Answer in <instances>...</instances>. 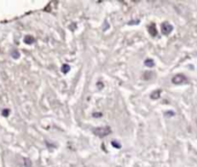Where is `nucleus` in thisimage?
Returning a JSON list of instances; mask_svg holds the SVG:
<instances>
[{"instance_id":"f257e3e1","label":"nucleus","mask_w":197,"mask_h":167,"mask_svg":"<svg viewBox=\"0 0 197 167\" xmlns=\"http://www.w3.org/2000/svg\"><path fill=\"white\" fill-rule=\"evenodd\" d=\"M93 133H95L97 136L104 137V136H106V135H108L111 133V128L110 127H99V128L93 129Z\"/></svg>"},{"instance_id":"f03ea898","label":"nucleus","mask_w":197,"mask_h":167,"mask_svg":"<svg viewBox=\"0 0 197 167\" xmlns=\"http://www.w3.org/2000/svg\"><path fill=\"white\" fill-rule=\"evenodd\" d=\"M172 30H173V27H172L168 22H164V23H161V31H163L165 35H168Z\"/></svg>"},{"instance_id":"7ed1b4c3","label":"nucleus","mask_w":197,"mask_h":167,"mask_svg":"<svg viewBox=\"0 0 197 167\" xmlns=\"http://www.w3.org/2000/svg\"><path fill=\"white\" fill-rule=\"evenodd\" d=\"M185 81H186V77L183 75H175V76L172 78V82H173L174 84H181V83H183Z\"/></svg>"},{"instance_id":"20e7f679","label":"nucleus","mask_w":197,"mask_h":167,"mask_svg":"<svg viewBox=\"0 0 197 167\" xmlns=\"http://www.w3.org/2000/svg\"><path fill=\"white\" fill-rule=\"evenodd\" d=\"M144 65H145L146 67H153V65H155V61H153L152 59H146L145 61H144Z\"/></svg>"},{"instance_id":"39448f33","label":"nucleus","mask_w":197,"mask_h":167,"mask_svg":"<svg viewBox=\"0 0 197 167\" xmlns=\"http://www.w3.org/2000/svg\"><path fill=\"white\" fill-rule=\"evenodd\" d=\"M160 90H157V91H155V92L152 93V95H151V98H153V99H157L159 97V95H160Z\"/></svg>"},{"instance_id":"423d86ee","label":"nucleus","mask_w":197,"mask_h":167,"mask_svg":"<svg viewBox=\"0 0 197 167\" xmlns=\"http://www.w3.org/2000/svg\"><path fill=\"white\" fill-rule=\"evenodd\" d=\"M112 145H113L114 148H118V149H119V148H121V145H120L119 142H117V141H113V142H112Z\"/></svg>"},{"instance_id":"0eeeda50","label":"nucleus","mask_w":197,"mask_h":167,"mask_svg":"<svg viewBox=\"0 0 197 167\" xmlns=\"http://www.w3.org/2000/svg\"><path fill=\"white\" fill-rule=\"evenodd\" d=\"M68 70H69V66L66 65V66H63V67H62V72L63 73H67Z\"/></svg>"},{"instance_id":"6e6552de","label":"nucleus","mask_w":197,"mask_h":167,"mask_svg":"<svg viewBox=\"0 0 197 167\" xmlns=\"http://www.w3.org/2000/svg\"><path fill=\"white\" fill-rule=\"evenodd\" d=\"M100 115H102L100 113H96V114H95V116H100Z\"/></svg>"}]
</instances>
